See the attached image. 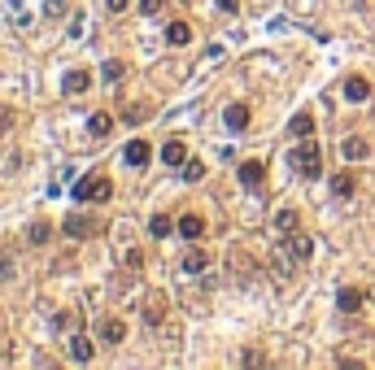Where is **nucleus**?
Masks as SVG:
<instances>
[{"label":"nucleus","mask_w":375,"mask_h":370,"mask_svg":"<svg viewBox=\"0 0 375 370\" xmlns=\"http://www.w3.org/2000/svg\"><path fill=\"white\" fill-rule=\"evenodd\" d=\"M114 196V179L109 174H92V179H79L75 183V200L79 205H105Z\"/></svg>","instance_id":"2"},{"label":"nucleus","mask_w":375,"mask_h":370,"mask_svg":"<svg viewBox=\"0 0 375 370\" xmlns=\"http://www.w3.org/2000/svg\"><path fill=\"white\" fill-rule=\"evenodd\" d=\"M188 40H192V31H188V22H170V27H166V44H170V49H183Z\"/></svg>","instance_id":"21"},{"label":"nucleus","mask_w":375,"mask_h":370,"mask_svg":"<svg viewBox=\"0 0 375 370\" xmlns=\"http://www.w3.org/2000/svg\"><path fill=\"white\" fill-rule=\"evenodd\" d=\"M88 88H92V70L75 66V70H66V75H62V92H66V96H83Z\"/></svg>","instance_id":"3"},{"label":"nucleus","mask_w":375,"mask_h":370,"mask_svg":"<svg viewBox=\"0 0 375 370\" xmlns=\"http://www.w3.org/2000/svg\"><path fill=\"white\" fill-rule=\"evenodd\" d=\"M170 231H174V218H170V213H153V218H148V235H153V240H166Z\"/></svg>","instance_id":"20"},{"label":"nucleus","mask_w":375,"mask_h":370,"mask_svg":"<svg viewBox=\"0 0 375 370\" xmlns=\"http://www.w3.org/2000/svg\"><path fill=\"white\" fill-rule=\"evenodd\" d=\"M284 253L297 257V261H310V257H314V240H310V235H297V231H292V235H284Z\"/></svg>","instance_id":"4"},{"label":"nucleus","mask_w":375,"mask_h":370,"mask_svg":"<svg viewBox=\"0 0 375 370\" xmlns=\"http://www.w3.org/2000/svg\"><path fill=\"white\" fill-rule=\"evenodd\" d=\"M240 362H244V366H262V362H266V353H257V349H249V353L240 357Z\"/></svg>","instance_id":"29"},{"label":"nucleus","mask_w":375,"mask_h":370,"mask_svg":"<svg viewBox=\"0 0 375 370\" xmlns=\"http://www.w3.org/2000/svg\"><path fill=\"white\" fill-rule=\"evenodd\" d=\"M341 153H345L349 161H367L371 157V144H367V140H358V135H349L345 144H341Z\"/></svg>","instance_id":"18"},{"label":"nucleus","mask_w":375,"mask_h":370,"mask_svg":"<svg viewBox=\"0 0 375 370\" xmlns=\"http://www.w3.org/2000/svg\"><path fill=\"white\" fill-rule=\"evenodd\" d=\"M101 340L105 344H122L127 340V322L122 318H101Z\"/></svg>","instance_id":"8"},{"label":"nucleus","mask_w":375,"mask_h":370,"mask_svg":"<svg viewBox=\"0 0 375 370\" xmlns=\"http://www.w3.org/2000/svg\"><path fill=\"white\" fill-rule=\"evenodd\" d=\"M122 118H127V122H144V118H148V109H144V105H131V109H127Z\"/></svg>","instance_id":"28"},{"label":"nucleus","mask_w":375,"mask_h":370,"mask_svg":"<svg viewBox=\"0 0 375 370\" xmlns=\"http://www.w3.org/2000/svg\"><path fill=\"white\" fill-rule=\"evenodd\" d=\"M161 161L179 170V166L188 161V144H183V140H166V144H161Z\"/></svg>","instance_id":"9"},{"label":"nucleus","mask_w":375,"mask_h":370,"mask_svg":"<svg viewBox=\"0 0 375 370\" xmlns=\"http://www.w3.org/2000/svg\"><path fill=\"white\" fill-rule=\"evenodd\" d=\"M148 157H153L148 140H131V144H127V153H122V161H127V166H144Z\"/></svg>","instance_id":"12"},{"label":"nucleus","mask_w":375,"mask_h":370,"mask_svg":"<svg viewBox=\"0 0 375 370\" xmlns=\"http://www.w3.org/2000/svg\"><path fill=\"white\" fill-rule=\"evenodd\" d=\"M122 75H127V66H122V62H105V66H101V79H105V83H118Z\"/></svg>","instance_id":"24"},{"label":"nucleus","mask_w":375,"mask_h":370,"mask_svg":"<svg viewBox=\"0 0 375 370\" xmlns=\"http://www.w3.org/2000/svg\"><path fill=\"white\" fill-rule=\"evenodd\" d=\"M218 9L222 14H240V0H218Z\"/></svg>","instance_id":"32"},{"label":"nucleus","mask_w":375,"mask_h":370,"mask_svg":"<svg viewBox=\"0 0 375 370\" xmlns=\"http://www.w3.org/2000/svg\"><path fill=\"white\" fill-rule=\"evenodd\" d=\"M92 231H96V222L83 218V213H70V218H66V235H70V240H83V235H92Z\"/></svg>","instance_id":"10"},{"label":"nucleus","mask_w":375,"mask_h":370,"mask_svg":"<svg viewBox=\"0 0 375 370\" xmlns=\"http://www.w3.org/2000/svg\"><path fill=\"white\" fill-rule=\"evenodd\" d=\"M179 170H183V179H188V183H201V179H205V161H196V157H188V161L179 166Z\"/></svg>","instance_id":"22"},{"label":"nucleus","mask_w":375,"mask_h":370,"mask_svg":"<svg viewBox=\"0 0 375 370\" xmlns=\"http://www.w3.org/2000/svg\"><path fill=\"white\" fill-rule=\"evenodd\" d=\"M161 5H166V0H140V14H144V18H157Z\"/></svg>","instance_id":"27"},{"label":"nucleus","mask_w":375,"mask_h":370,"mask_svg":"<svg viewBox=\"0 0 375 370\" xmlns=\"http://www.w3.org/2000/svg\"><path fill=\"white\" fill-rule=\"evenodd\" d=\"M109 131H114V114H92L88 118V135L92 140H105Z\"/></svg>","instance_id":"17"},{"label":"nucleus","mask_w":375,"mask_h":370,"mask_svg":"<svg viewBox=\"0 0 375 370\" xmlns=\"http://www.w3.org/2000/svg\"><path fill=\"white\" fill-rule=\"evenodd\" d=\"M288 166H292V174H301V179H319L323 174V153L314 140H301L297 148L288 153Z\"/></svg>","instance_id":"1"},{"label":"nucleus","mask_w":375,"mask_h":370,"mask_svg":"<svg viewBox=\"0 0 375 370\" xmlns=\"http://www.w3.org/2000/svg\"><path fill=\"white\" fill-rule=\"evenodd\" d=\"M105 9H109V14H127V9H131V0H105Z\"/></svg>","instance_id":"30"},{"label":"nucleus","mask_w":375,"mask_h":370,"mask_svg":"<svg viewBox=\"0 0 375 370\" xmlns=\"http://www.w3.org/2000/svg\"><path fill=\"white\" fill-rule=\"evenodd\" d=\"M174 231H179L183 240H201V235H205V218H201V213H183V218L174 222Z\"/></svg>","instance_id":"6"},{"label":"nucleus","mask_w":375,"mask_h":370,"mask_svg":"<svg viewBox=\"0 0 375 370\" xmlns=\"http://www.w3.org/2000/svg\"><path fill=\"white\" fill-rule=\"evenodd\" d=\"M222 122L231 131H244L249 127V105H227V109H222Z\"/></svg>","instance_id":"13"},{"label":"nucleus","mask_w":375,"mask_h":370,"mask_svg":"<svg viewBox=\"0 0 375 370\" xmlns=\"http://www.w3.org/2000/svg\"><path fill=\"white\" fill-rule=\"evenodd\" d=\"M5 279H14V261L0 253V283H5Z\"/></svg>","instance_id":"31"},{"label":"nucleus","mask_w":375,"mask_h":370,"mask_svg":"<svg viewBox=\"0 0 375 370\" xmlns=\"http://www.w3.org/2000/svg\"><path fill=\"white\" fill-rule=\"evenodd\" d=\"M209 266V253H205V248H188V253H183V274H201Z\"/></svg>","instance_id":"19"},{"label":"nucleus","mask_w":375,"mask_h":370,"mask_svg":"<svg viewBox=\"0 0 375 370\" xmlns=\"http://www.w3.org/2000/svg\"><path fill=\"white\" fill-rule=\"evenodd\" d=\"M44 14H49V18H66L70 5H66V0H44Z\"/></svg>","instance_id":"26"},{"label":"nucleus","mask_w":375,"mask_h":370,"mask_svg":"<svg viewBox=\"0 0 375 370\" xmlns=\"http://www.w3.org/2000/svg\"><path fill=\"white\" fill-rule=\"evenodd\" d=\"M297 222H301V213H297V209H284V213L275 218V226H279L284 235H292V231H297Z\"/></svg>","instance_id":"23"},{"label":"nucleus","mask_w":375,"mask_h":370,"mask_svg":"<svg viewBox=\"0 0 375 370\" xmlns=\"http://www.w3.org/2000/svg\"><path fill=\"white\" fill-rule=\"evenodd\" d=\"M49 235H53V231H49V222H31L27 240H31V244H44V240H49Z\"/></svg>","instance_id":"25"},{"label":"nucleus","mask_w":375,"mask_h":370,"mask_svg":"<svg viewBox=\"0 0 375 370\" xmlns=\"http://www.w3.org/2000/svg\"><path fill=\"white\" fill-rule=\"evenodd\" d=\"M92 353H96V344H92L88 336H75V340H70V362L88 366V362H92Z\"/></svg>","instance_id":"11"},{"label":"nucleus","mask_w":375,"mask_h":370,"mask_svg":"<svg viewBox=\"0 0 375 370\" xmlns=\"http://www.w3.org/2000/svg\"><path fill=\"white\" fill-rule=\"evenodd\" d=\"M288 135H292V140H310V135H314V118H310V114H292Z\"/></svg>","instance_id":"15"},{"label":"nucleus","mask_w":375,"mask_h":370,"mask_svg":"<svg viewBox=\"0 0 375 370\" xmlns=\"http://www.w3.org/2000/svg\"><path fill=\"white\" fill-rule=\"evenodd\" d=\"M354 192H358V179L354 174H332V196L336 200H349Z\"/></svg>","instance_id":"16"},{"label":"nucleus","mask_w":375,"mask_h":370,"mask_svg":"<svg viewBox=\"0 0 375 370\" xmlns=\"http://www.w3.org/2000/svg\"><path fill=\"white\" fill-rule=\"evenodd\" d=\"M236 179H240V187H262V179H266V166L262 161H240V170H236Z\"/></svg>","instance_id":"5"},{"label":"nucleus","mask_w":375,"mask_h":370,"mask_svg":"<svg viewBox=\"0 0 375 370\" xmlns=\"http://www.w3.org/2000/svg\"><path fill=\"white\" fill-rule=\"evenodd\" d=\"M336 309H341V314H358V309H362V288H341Z\"/></svg>","instance_id":"14"},{"label":"nucleus","mask_w":375,"mask_h":370,"mask_svg":"<svg viewBox=\"0 0 375 370\" xmlns=\"http://www.w3.org/2000/svg\"><path fill=\"white\" fill-rule=\"evenodd\" d=\"M367 96H371V83L362 79V75H349V79H345V101H349V105H362Z\"/></svg>","instance_id":"7"}]
</instances>
